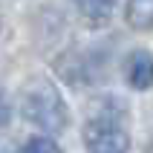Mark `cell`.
<instances>
[{"instance_id":"1","label":"cell","mask_w":153,"mask_h":153,"mask_svg":"<svg viewBox=\"0 0 153 153\" xmlns=\"http://www.w3.org/2000/svg\"><path fill=\"white\" fill-rule=\"evenodd\" d=\"M17 107L26 121H32L35 127L46 133H61L69 121L67 104L61 98L58 87L46 78H29L17 93Z\"/></svg>"},{"instance_id":"2","label":"cell","mask_w":153,"mask_h":153,"mask_svg":"<svg viewBox=\"0 0 153 153\" xmlns=\"http://www.w3.org/2000/svg\"><path fill=\"white\" fill-rule=\"evenodd\" d=\"M84 145L90 153H127L130 136L113 119H90L84 124Z\"/></svg>"},{"instance_id":"3","label":"cell","mask_w":153,"mask_h":153,"mask_svg":"<svg viewBox=\"0 0 153 153\" xmlns=\"http://www.w3.org/2000/svg\"><path fill=\"white\" fill-rule=\"evenodd\" d=\"M124 81L133 90H150L153 87V55L145 49L130 52L124 61Z\"/></svg>"},{"instance_id":"4","label":"cell","mask_w":153,"mask_h":153,"mask_svg":"<svg viewBox=\"0 0 153 153\" xmlns=\"http://www.w3.org/2000/svg\"><path fill=\"white\" fill-rule=\"evenodd\" d=\"M78 9V15L84 17L90 26H104L116 12V3L119 0H72Z\"/></svg>"},{"instance_id":"5","label":"cell","mask_w":153,"mask_h":153,"mask_svg":"<svg viewBox=\"0 0 153 153\" xmlns=\"http://www.w3.org/2000/svg\"><path fill=\"white\" fill-rule=\"evenodd\" d=\"M124 17L133 29H153V0H127Z\"/></svg>"},{"instance_id":"6","label":"cell","mask_w":153,"mask_h":153,"mask_svg":"<svg viewBox=\"0 0 153 153\" xmlns=\"http://www.w3.org/2000/svg\"><path fill=\"white\" fill-rule=\"evenodd\" d=\"M20 153H61V147L55 145L49 136H32L20 147Z\"/></svg>"},{"instance_id":"7","label":"cell","mask_w":153,"mask_h":153,"mask_svg":"<svg viewBox=\"0 0 153 153\" xmlns=\"http://www.w3.org/2000/svg\"><path fill=\"white\" fill-rule=\"evenodd\" d=\"M9 119H12V107H9L6 95H3V90H0V127H6Z\"/></svg>"},{"instance_id":"8","label":"cell","mask_w":153,"mask_h":153,"mask_svg":"<svg viewBox=\"0 0 153 153\" xmlns=\"http://www.w3.org/2000/svg\"><path fill=\"white\" fill-rule=\"evenodd\" d=\"M147 153H153V147H147Z\"/></svg>"}]
</instances>
